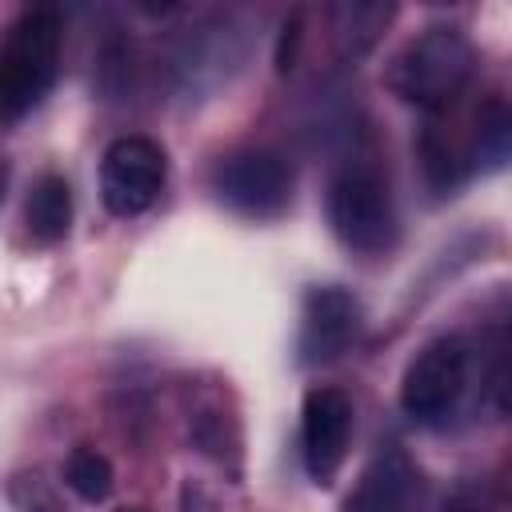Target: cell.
Wrapping results in <instances>:
<instances>
[{
    "label": "cell",
    "mask_w": 512,
    "mask_h": 512,
    "mask_svg": "<svg viewBox=\"0 0 512 512\" xmlns=\"http://www.w3.org/2000/svg\"><path fill=\"white\" fill-rule=\"evenodd\" d=\"M60 12L28 8L4 36L0 52V112L4 120H20L28 108L44 100L60 64Z\"/></svg>",
    "instance_id": "obj_1"
},
{
    "label": "cell",
    "mask_w": 512,
    "mask_h": 512,
    "mask_svg": "<svg viewBox=\"0 0 512 512\" xmlns=\"http://www.w3.org/2000/svg\"><path fill=\"white\" fill-rule=\"evenodd\" d=\"M472 76V44L460 28H428L420 32L392 64V88L400 100L440 112L448 108Z\"/></svg>",
    "instance_id": "obj_2"
},
{
    "label": "cell",
    "mask_w": 512,
    "mask_h": 512,
    "mask_svg": "<svg viewBox=\"0 0 512 512\" xmlns=\"http://www.w3.org/2000/svg\"><path fill=\"white\" fill-rule=\"evenodd\" d=\"M328 220L332 232L352 252H384L396 240V208L388 180L372 164H348L328 184Z\"/></svg>",
    "instance_id": "obj_3"
},
{
    "label": "cell",
    "mask_w": 512,
    "mask_h": 512,
    "mask_svg": "<svg viewBox=\"0 0 512 512\" xmlns=\"http://www.w3.org/2000/svg\"><path fill=\"white\" fill-rule=\"evenodd\" d=\"M212 188L232 212L252 216V220H272L292 200V172L276 152L248 148V152H232L216 164Z\"/></svg>",
    "instance_id": "obj_4"
},
{
    "label": "cell",
    "mask_w": 512,
    "mask_h": 512,
    "mask_svg": "<svg viewBox=\"0 0 512 512\" xmlns=\"http://www.w3.org/2000/svg\"><path fill=\"white\" fill-rule=\"evenodd\" d=\"M164 188V152L148 136H120L100 160V196L112 216H136L152 208Z\"/></svg>",
    "instance_id": "obj_5"
},
{
    "label": "cell",
    "mask_w": 512,
    "mask_h": 512,
    "mask_svg": "<svg viewBox=\"0 0 512 512\" xmlns=\"http://www.w3.org/2000/svg\"><path fill=\"white\" fill-rule=\"evenodd\" d=\"M464 376H468V348L456 336L432 340L424 352H416V360L404 372L400 384V404L412 420H440L464 392Z\"/></svg>",
    "instance_id": "obj_6"
},
{
    "label": "cell",
    "mask_w": 512,
    "mask_h": 512,
    "mask_svg": "<svg viewBox=\"0 0 512 512\" xmlns=\"http://www.w3.org/2000/svg\"><path fill=\"white\" fill-rule=\"evenodd\" d=\"M300 452H304V468L316 484H328L348 452V436H352V400L336 388H316L304 396V412H300Z\"/></svg>",
    "instance_id": "obj_7"
},
{
    "label": "cell",
    "mask_w": 512,
    "mask_h": 512,
    "mask_svg": "<svg viewBox=\"0 0 512 512\" xmlns=\"http://www.w3.org/2000/svg\"><path fill=\"white\" fill-rule=\"evenodd\" d=\"M360 332V300L344 288H312L300 316V360L324 364L336 360Z\"/></svg>",
    "instance_id": "obj_8"
},
{
    "label": "cell",
    "mask_w": 512,
    "mask_h": 512,
    "mask_svg": "<svg viewBox=\"0 0 512 512\" xmlns=\"http://www.w3.org/2000/svg\"><path fill=\"white\" fill-rule=\"evenodd\" d=\"M412 496H416L412 464L400 452H380L364 468L344 512H412Z\"/></svg>",
    "instance_id": "obj_9"
},
{
    "label": "cell",
    "mask_w": 512,
    "mask_h": 512,
    "mask_svg": "<svg viewBox=\"0 0 512 512\" xmlns=\"http://www.w3.org/2000/svg\"><path fill=\"white\" fill-rule=\"evenodd\" d=\"M512 160V108L504 100H488L476 112L472 136L464 144V168L472 172H492Z\"/></svg>",
    "instance_id": "obj_10"
},
{
    "label": "cell",
    "mask_w": 512,
    "mask_h": 512,
    "mask_svg": "<svg viewBox=\"0 0 512 512\" xmlns=\"http://www.w3.org/2000/svg\"><path fill=\"white\" fill-rule=\"evenodd\" d=\"M24 220H28L32 240L56 244V240L68 232V224H72V188H68V180L56 176V172L40 176V180L32 184V192H28Z\"/></svg>",
    "instance_id": "obj_11"
},
{
    "label": "cell",
    "mask_w": 512,
    "mask_h": 512,
    "mask_svg": "<svg viewBox=\"0 0 512 512\" xmlns=\"http://www.w3.org/2000/svg\"><path fill=\"white\" fill-rule=\"evenodd\" d=\"M64 480L80 500H104L112 492V464L96 448H76L64 464Z\"/></svg>",
    "instance_id": "obj_12"
},
{
    "label": "cell",
    "mask_w": 512,
    "mask_h": 512,
    "mask_svg": "<svg viewBox=\"0 0 512 512\" xmlns=\"http://www.w3.org/2000/svg\"><path fill=\"white\" fill-rule=\"evenodd\" d=\"M500 400H504V408H512V352H508V368H504V384H500Z\"/></svg>",
    "instance_id": "obj_13"
}]
</instances>
